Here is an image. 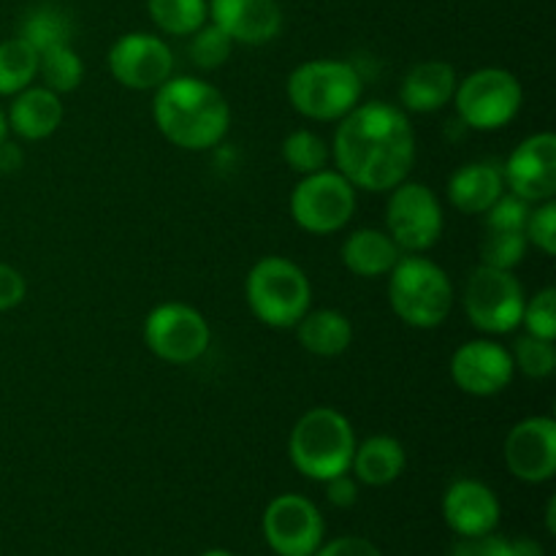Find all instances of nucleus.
<instances>
[{
	"instance_id": "nucleus-1",
	"label": "nucleus",
	"mask_w": 556,
	"mask_h": 556,
	"mask_svg": "<svg viewBox=\"0 0 556 556\" xmlns=\"http://www.w3.org/2000/svg\"><path fill=\"white\" fill-rule=\"evenodd\" d=\"M337 172L356 190L389 193L416 163V134L396 103H358L340 119L331 144Z\"/></svg>"
},
{
	"instance_id": "nucleus-2",
	"label": "nucleus",
	"mask_w": 556,
	"mask_h": 556,
	"mask_svg": "<svg viewBox=\"0 0 556 556\" xmlns=\"http://www.w3.org/2000/svg\"><path fill=\"white\" fill-rule=\"evenodd\" d=\"M152 119L174 147L204 152L228 136L231 106L210 81L199 76H172L155 90Z\"/></svg>"
},
{
	"instance_id": "nucleus-3",
	"label": "nucleus",
	"mask_w": 556,
	"mask_h": 556,
	"mask_svg": "<svg viewBox=\"0 0 556 556\" xmlns=\"http://www.w3.org/2000/svg\"><path fill=\"white\" fill-rule=\"evenodd\" d=\"M356 443V432L340 410L313 407L293 424L288 456L304 478L326 483L342 472H351Z\"/></svg>"
},
{
	"instance_id": "nucleus-4",
	"label": "nucleus",
	"mask_w": 556,
	"mask_h": 556,
	"mask_svg": "<svg viewBox=\"0 0 556 556\" xmlns=\"http://www.w3.org/2000/svg\"><path fill=\"white\" fill-rule=\"evenodd\" d=\"M389 302L405 326L438 329L454 309V286L443 266L418 253H407L389 271Z\"/></svg>"
},
{
	"instance_id": "nucleus-5",
	"label": "nucleus",
	"mask_w": 556,
	"mask_h": 556,
	"mask_svg": "<svg viewBox=\"0 0 556 556\" xmlns=\"http://www.w3.org/2000/svg\"><path fill=\"white\" fill-rule=\"evenodd\" d=\"M288 103L315 123H340L358 106L362 74L345 60H307L288 76Z\"/></svg>"
},
{
	"instance_id": "nucleus-6",
	"label": "nucleus",
	"mask_w": 556,
	"mask_h": 556,
	"mask_svg": "<svg viewBox=\"0 0 556 556\" xmlns=\"http://www.w3.org/2000/svg\"><path fill=\"white\" fill-rule=\"evenodd\" d=\"M244 299L255 318L269 329H293L313 302V286L299 264L282 255L255 261L244 280Z\"/></svg>"
},
{
	"instance_id": "nucleus-7",
	"label": "nucleus",
	"mask_w": 556,
	"mask_h": 556,
	"mask_svg": "<svg viewBox=\"0 0 556 556\" xmlns=\"http://www.w3.org/2000/svg\"><path fill=\"white\" fill-rule=\"evenodd\" d=\"M462 304H465L467 320L478 331L492 337L510 334L519 329L521 315H525V286L514 271L481 264L467 277Z\"/></svg>"
},
{
	"instance_id": "nucleus-8",
	"label": "nucleus",
	"mask_w": 556,
	"mask_h": 556,
	"mask_svg": "<svg viewBox=\"0 0 556 556\" xmlns=\"http://www.w3.org/2000/svg\"><path fill=\"white\" fill-rule=\"evenodd\" d=\"M525 103L516 74L505 68H481L456 85L454 106L459 123L470 130H500L510 125Z\"/></svg>"
},
{
	"instance_id": "nucleus-9",
	"label": "nucleus",
	"mask_w": 556,
	"mask_h": 556,
	"mask_svg": "<svg viewBox=\"0 0 556 556\" xmlns=\"http://www.w3.org/2000/svg\"><path fill=\"white\" fill-rule=\"evenodd\" d=\"M288 206H291L293 223L302 231L329 237L351 223L356 212V188L340 172L320 168L302 177V182L293 188Z\"/></svg>"
},
{
	"instance_id": "nucleus-10",
	"label": "nucleus",
	"mask_w": 556,
	"mask_h": 556,
	"mask_svg": "<svg viewBox=\"0 0 556 556\" xmlns=\"http://www.w3.org/2000/svg\"><path fill=\"white\" fill-rule=\"evenodd\" d=\"M445 215L438 193L421 182H400L389 190L386 231L402 253H427L443 237Z\"/></svg>"
},
{
	"instance_id": "nucleus-11",
	"label": "nucleus",
	"mask_w": 556,
	"mask_h": 556,
	"mask_svg": "<svg viewBox=\"0 0 556 556\" xmlns=\"http://www.w3.org/2000/svg\"><path fill=\"white\" fill-rule=\"evenodd\" d=\"M212 329L204 315L182 302H166L144 318V345L166 364H193L206 353Z\"/></svg>"
},
{
	"instance_id": "nucleus-12",
	"label": "nucleus",
	"mask_w": 556,
	"mask_h": 556,
	"mask_svg": "<svg viewBox=\"0 0 556 556\" xmlns=\"http://www.w3.org/2000/svg\"><path fill=\"white\" fill-rule=\"evenodd\" d=\"M324 516L302 494H280L264 510V538L277 556H313L324 543Z\"/></svg>"
},
{
	"instance_id": "nucleus-13",
	"label": "nucleus",
	"mask_w": 556,
	"mask_h": 556,
	"mask_svg": "<svg viewBox=\"0 0 556 556\" xmlns=\"http://www.w3.org/2000/svg\"><path fill=\"white\" fill-rule=\"evenodd\" d=\"M109 71L128 90H157L174 76V52L161 36L125 33L109 49Z\"/></svg>"
},
{
	"instance_id": "nucleus-14",
	"label": "nucleus",
	"mask_w": 556,
	"mask_h": 556,
	"mask_svg": "<svg viewBox=\"0 0 556 556\" xmlns=\"http://www.w3.org/2000/svg\"><path fill=\"white\" fill-rule=\"evenodd\" d=\"M505 467L525 483H546L556 476V421L532 416L516 424L503 445Z\"/></svg>"
},
{
	"instance_id": "nucleus-15",
	"label": "nucleus",
	"mask_w": 556,
	"mask_h": 556,
	"mask_svg": "<svg viewBox=\"0 0 556 556\" xmlns=\"http://www.w3.org/2000/svg\"><path fill=\"white\" fill-rule=\"evenodd\" d=\"M505 190L516 193L530 204L552 201L556 195V136H527L503 166Z\"/></svg>"
},
{
	"instance_id": "nucleus-16",
	"label": "nucleus",
	"mask_w": 556,
	"mask_h": 556,
	"mask_svg": "<svg viewBox=\"0 0 556 556\" xmlns=\"http://www.w3.org/2000/svg\"><path fill=\"white\" fill-rule=\"evenodd\" d=\"M514 372V356L508 348L486 337L465 342L451 356V378L459 391L470 396L500 394L510 386Z\"/></svg>"
},
{
	"instance_id": "nucleus-17",
	"label": "nucleus",
	"mask_w": 556,
	"mask_h": 556,
	"mask_svg": "<svg viewBox=\"0 0 556 556\" xmlns=\"http://www.w3.org/2000/svg\"><path fill=\"white\" fill-rule=\"evenodd\" d=\"M210 20L244 47H264L282 30L277 0H210Z\"/></svg>"
},
{
	"instance_id": "nucleus-18",
	"label": "nucleus",
	"mask_w": 556,
	"mask_h": 556,
	"mask_svg": "<svg viewBox=\"0 0 556 556\" xmlns=\"http://www.w3.org/2000/svg\"><path fill=\"white\" fill-rule=\"evenodd\" d=\"M500 500L492 489L476 478H459L443 494V519L459 538L486 535L500 525Z\"/></svg>"
},
{
	"instance_id": "nucleus-19",
	"label": "nucleus",
	"mask_w": 556,
	"mask_h": 556,
	"mask_svg": "<svg viewBox=\"0 0 556 556\" xmlns=\"http://www.w3.org/2000/svg\"><path fill=\"white\" fill-rule=\"evenodd\" d=\"M459 79H456L454 65L445 60H424L413 65L400 85V103L405 112L432 114L448 106L454 101V92Z\"/></svg>"
},
{
	"instance_id": "nucleus-20",
	"label": "nucleus",
	"mask_w": 556,
	"mask_h": 556,
	"mask_svg": "<svg viewBox=\"0 0 556 556\" xmlns=\"http://www.w3.org/2000/svg\"><path fill=\"white\" fill-rule=\"evenodd\" d=\"M11 98L14 101H11L9 112H5V123H9V130H14L20 139L43 141L63 123V101L49 87L30 85Z\"/></svg>"
},
{
	"instance_id": "nucleus-21",
	"label": "nucleus",
	"mask_w": 556,
	"mask_h": 556,
	"mask_svg": "<svg viewBox=\"0 0 556 556\" xmlns=\"http://www.w3.org/2000/svg\"><path fill=\"white\" fill-rule=\"evenodd\" d=\"M503 193V166H497V163H465L448 179V201L465 215H483Z\"/></svg>"
},
{
	"instance_id": "nucleus-22",
	"label": "nucleus",
	"mask_w": 556,
	"mask_h": 556,
	"mask_svg": "<svg viewBox=\"0 0 556 556\" xmlns=\"http://www.w3.org/2000/svg\"><path fill=\"white\" fill-rule=\"evenodd\" d=\"M402 250L383 228H356L342 244V264L351 275L364 280H378L389 277L396 261L402 258Z\"/></svg>"
},
{
	"instance_id": "nucleus-23",
	"label": "nucleus",
	"mask_w": 556,
	"mask_h": 556,
	"mask_svg": "<svg viewBox=\"0 0 556 556\" xmlns=\"http://www.w3.org/2000/svg\"><path fill=\"white\" fill-rule=\"evenodd\" d=\"M407 456L396 438L389 434H372L364 443H356L353 451L351 472L364 486H389L405 472Z\"/></svg>"
},
{
	"instance_id": "nucleus-24",
	"label": "nucleus",
	"mask_w": 556,
	"mask_h": 556,
	"mask_svg": "<svg viewBox=\"0 0 556 556\" xmlns=\"http://www.w3.org/2000/svg\"><path fill=\"white\" fill-rule=\"evenodd\" d=\"M293 329H296L299 345L320 358L340 356L353 342V326L340 309H307Z\"/></svg>"
},
{
	"instance_id": "nucleus-25",
	"label": "nucleus",
	"mask_w": 556,
	"mask_h": 556,
	"mask_svg": "<svg viewBox=\"0 0 556 556\" xmlns=\"http://www.w3.org/2000/svg\"><path fill=\"white\" fill-rule=\"evenodd\" d=\"M38 76V52L25 38L0 41V96L11 98L30 87Z\"/></svg>"
},
{
	"instance_id": "nucleus-26",
	"label": "nucleus",
	"mask_w": 556,
	"mask_h": 556,
	"mask_svg": "<svg viewBox=\"0 0 556 556\" xmlns=\"http://www.w3.org/2000/svg\"><path fill=\"white\" fill-rule=\"evenodd\" d=\"M150 20L166 36H193L210 20V0H147Z\"/></svg>"
},
{
	"instance_id": "nucleus-27",
	"label": "nucleus",
	"mask_w": 556,
	"mask_h": 556,
	"mask_svg": "<svg viewBox=\"0 0 556 556\" xmlns=\"http://www.w3.org/2000/svg\"><path fill=\"white\" fill-rule=\"evenodd\" d=\"M71 36H74V25H71L68 16L63 14L54 5H38L22 22L20 38H25L38 54L47 52L52 47H63V43H71Z\"/></svg>"
},
{
	"instance_id": "nucleus-28",
	"label": "nucleus",
	"mask_w": 556,
	"mask_h": 556,
	"mask_svg": "<svg viewBox=\"0 0 556 556\" xmlns=\"http://www.w3.org/2000/svg\"><path fill=\"white\" fill-rule=\"evenodd\" d=\"M38 76L43 79V87L63 96V92H74L81 85L85 63L71 49V43H63V47H52L38 54Z\"/></svg>"
},
{
	"instance_id": "nucleus-29",
	"label": "nucleus",
	"mask_w": 556,
	"mask_h": 556,
	"mask_svg": "<svg viewBox=\"0 0 556 556\" xmlns=\"http://www.w3.org/2000/svg\"><path fill=\"white\" fill-rule=\"evenodd\" d=\"M282 161H286L291 172L307 177V174H315L329 166L331 147L315 130L299 128L288 134L286 141H282Z\"/></svg>"
},
{
	"instance_id": "nucleus-30",
	"label": "nucleus",
	"mask_w": 556,
	"mask_h": 556,
	"mask_svg": "<svg viewBox=\"0 0 556 556\" xmlns=\"http://www.w3.org/2000/svg\"><path fill=\"white\" fill-rule=\"evenodd\" d=\"M510 356H514V367L532 380L552 378L556 369L554 340H543V337H519V340L514 342Z\"/></svg>"
},
{
	"instance_id": "nucleus-31",
	"label": "nucleus",
	"mask_w": 556,
	"mask_h": 556,
	"mask_svg": "<svg viewBox=\"0 0 556 556\" xmlns=\"http://www.w3.org/2000/svg\"><path fill=\"white\" fill-rule=\"evenodd\" d=\"M530 242L525 231H486L481 244V264L514 271L525 261Z\"/></svg>"
},
{
	"instance_id": "nucleus-32",
	"label": "nucleus",
	"mask_w": 556,
	"mask_h": 556,
	"mask_svg": "<svg viewBox=\"0 0 556 556\" xmlns=\"http://www.w3.org/2000/svg\"><path fill=\"white\" fill-rule=\"evenodd\" d=\"M231 38H228L215 22H210V25H201L199 30L190 36L188 54L190 60H193V65H199V68L204 71H215L220 68V65H226V60L231 58Z\"/></svg>"
},
{
	"instance_id": "nucleus-33",
	"label": "nucleus",
	"mask_w": 556,
	"mask_h": 556,
	"mask_svg": "<svg viewBox=\"0 0 556 556\" xmlns=\"http://www.w3.org/2000/svg\"><path fill=\"white\" fill-rule=\"evenodd\" d=\"M521 326L527 334L543 337V340H556V288H543L535 296L527 299Z\"/></svg>"
},
{
	"instance_id": "nucleus-34",
	"label": "nucleus",
	"mask_w": 556,
	"mask_h": 556,
	"mask_svg": "<svg viewBox=\"0 0 556 556\" xmlns=\"http://www.w3.org/2000/svg\"><path fill=\"white\" fill-rule=\"evenodd\" d=\"M532 204L519 199L516 193H503L483 215H486V231H525L527 217H530Z\"/></svg>"
},
{
	"instance_id": "nucleus-35",
	"label": "nucleus",
	"mask_w": 556,
	"mask_h": 556,
	"mask_svg": "<svg viewBox=\"0 0 556 556\" xmlns=\"http://www.w3.org/2000/svg\"><path fill=\"white\" fill-rule=\"evenodd\" d=\"M527 242L535 244L543 255H556V201H541L527 217Z\"/></svg>"
},
{
	"instance_id": "nucleus-36",
	"label": "nucleus",
	"mask_w": 556,
	"mask_h": 556,
	"mask_svg": "<svg viewBox=\"0 0 556 556\" xmlns=\"http://www.w3.org/2000/svg\"><path fill=\"white\" fill-rule=\"evenodd\" d=\"M448 556H510V541H505L503 535H494V532L456 538Z\"/></svg>"
},
{
	"instance_id": "nucleus-37",
	"label": "nucleus",
	"mask_w": 556,
	"mask_h": 556,
	"mask_svg": "<svg viewBox=\"0 0 556 556\" xmlns=\"http://www.w3.org/2000/svg\"><path fill=\"white\" fill-rule=\"evenodd\" d=\"M25 293L27 282L22 277V271L0 261V313H9V309L20 307L25 302Z\"/></svg>"
},
{
	"instance_id": "nucleus-38",
	"label": "nucleus",
	"mask_w": 556,
	"mask_h": 556,
	"mask_svg": "<svg viewBox=\"0 0 556 556\" xmlns=\"http://www.w3.org/2000/svg\"><path fill=\"white\" fill-rule=\"evenodd\" d=\"M313 556H383L372 541L358 535L337 538L331 543H320V548Z\"/></svg>"
},
{
	"instance_id": "nucleus-39",
	"label": "nucleus",
	"mask_w": 556,
	"mask_h": 556,
	"mask_svg": "<svg viewBox=\"0 0 556 556\" xmlns=\"http://www.w3.org/2000/svg\"><path fill=\"white\" fill-rule=\"evenodd\" d=\"M326 500H329L334 508H351L358 500V481L351 472H342V476L326 481Z\"/></svg>"
},
{
	"instance_id": "nucleus-40",
	"label": "nucleus",
	"mask_w": 556,
	"mask_h": 556,
	"mask_svg": "<svg viewBox=\"0 0 556 556\" xmlns=\"http://www.w3.org/2000/svg\"><path fill=\"white\" fill-rule=\"evenodd\" d=\"M22 166V152L16 144L0 141V172H16Z\"/></svg>"
},
{
	"instance_id": "nucleus-41",
	"label": "nucleus",
	"mask_w": 556,
	"mask_h": 556,
	"mask_svg": "<svg viewBox=\"0 0 556 556\" xmlns=\"http://www.w3.org/2000/svg\"><path fill=\"white\" fill-rule=\"evenodd\" d=\"M510 556H546L543 554V546L532 538H516L510 541Z\"/></svg>"
},
{
	"instance_id": "nucleus-42",
	"label": "nucleus",
	"mask_w": 556,
	"mask_h": 556,
	"mask_svg": "<svg viewBox=\"0 0 556 556\" xmlns=\"http://www.w3.org/2000/svg\"><path fill=\"white\" fill-rule=\"evenodd\" d=\"M546 530L552 532H556V497H552L548 500V508H546Z\"/></svg>"
},
{
	"instance_id": "nucleus-43",
	"label": "nucleus",
	"mask_w": 556,
	"mask_h": 556,
	"mask_svg": "<svg viewBox=\"0 0 556 556\" xmlns=\"http://www.w3.org/2000/svg\"><path fill=\"white\" fill-rule=\"evenodd\" d=\"M5 136H9V123H5V112L0 106V141H5Z\"/></svg>"
},
{
	"instance_id": "nucleus-44",
	"label": "nucleus",
	"mask_w": 556,
	"mask_h": 556,
	"mask_svg": "<svg viewBox=\"0 0 556 556\" xmlns=\"http://www.w3.org/2000/svg\"><path fill=\"white\" fill-rule=\"evenodd\" d=\"M201 556H233L231 552H223V548H210V552H204Z\"/></svg>"
}]
</instances>
